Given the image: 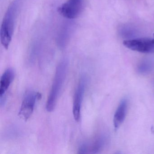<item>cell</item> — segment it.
Returning <instances> with one entry per match:
<instances>
[{
	"instance_id": "1",
	"label": "cell",
	"mask_w": 154,
	"mask_h": 154,
	"mask_svg": "<svg viewBox=\"0 0 154 154\" xmlns=\"http://www.w3.org/2000/svg\"><path fill=\"white\" fill-rule=\"evenodd\" d=\"M68 63L66 60L61 61L57 67L52 88L48 95L46 108L51 112L54 109L59 95L63 86L68 70Z\"/></svg>"
},
{
	"instance_id": "2",
	"label": "cell",
	"mask_w": 154,
	"mask_h": 154,
	"mask_svg": "<svg viewBox=\"0 0 154 154\" xmlns=\"http://www.w3.org/2000/svg\"><path fill=\"white\" fill-rule=\"evenodd\" d=\"M18 8V3L16 1L12 2L3 18L1 29V40L2 44L6 49L8 48L12 39Z\"/></svg>"
},
{
	"instance_id": "3",
	"label": "cell",
	"mask_w": 154,
	"mask_h": 154,
	"mask_svg": "<svg viewBox=\"0 0 154 154\" xmlns=\"http://www.w3.org/2000/svg\"><path fill=\"white\" fill-rule=\"evenodd\" d=\"M42 94L35 91H28L26 93L22 100L19 112V116L25 121H27L33 114L36 103L41 100Z\"/></svg>"
},
{
	"instance_id": "4",
	"label": "cell",
	"mask_w": 154,
	"mask_h": 154,
	"mask_svg": "<svg viewBox=\"0 0 154 154\" xmlns=\"http://www.w3.org/2000/svg\"><path fill=\"white\" fill-rule=\"evenodd\" d=\"M86 76L82 75L79 80L74 95L73 114L74 118L76 122H79L81 119L82 103L86 88Z\"/></svg>"
},
{
	"instance_id": "5",
	"label": "cell",
	"mask_w": 154,
	"mask_h": 154,
	"mask_svg": "<svg viewBox=\"0 0 154 154\" xmlns=\"http://www.w3.org/2000/svg\"><path fill=\"white\" fill-rule=\"evenodd\" d=\"M124 46L140 53H150L154 51V38H140L130 39L123 42Z\"/></svg>"
},
{
	"instance_id": "6",
	"label": "cell",
	"mask_w": 154,
	"mask_h": 154,
	"mask_svg": "<svg viewBox=\"0 0 154 154\" xmlns=\"http://www.w3.org/2000/svg\"><path fill=\"white\" fill-rule=\"evenodd\" d=\"M83 8V0H68L59 7L58 11L64 17L73 19L80 15Z\"/></svg>"
},
{
	"instance_id": "7",
	"label": "cell",
	"mask_w": 154,
	"mask_h": 154,
	"mask_svg": "<svg viewBox=\"0 0 154 154\" xmlns=\"http://www.w3.org/2000/svg\"><path fill=\"white\" fill-rule=\"evenodd\" d=\"M106 139L103 135H99L91 142H84L80 145L78 149L79 154L98 153L100 152L106 144Z\"/></svg>"
},
{
	"instance_id": "8",
	"label": "cell",
	"mask_w": 154,
	"mask_h": 154,
	"mask_svg": "<svg viewBox=\"0 0 154 154\" xmlns=\"http://www.w3.org/2000/svg\"><path fill=\"white\" fill-rule=\"evenodd\" d=\"M128 102L127 99L121 101L113 117V125L115 129L118 130L123 123L127 115Z\"/></svg>"
},
{
	"instance_id": "9",
	"label": "cell",
	"mask_w": 154,
	"mask_h": 154,
	"mask_svg": "<svg viewBox=\"0 0 154 154\" xmlns=\"http://www.w3.org/2000/svg\"><path fill=\"white\" fill-rule=\"evenodd\" d=\"M15 76V72L12 68L7 69L2 74L0 81V97L6 95V91L8 89Z\"/></svg>"
},
{
	"instance_id": "10",
	"label": "cell",
	"mask_w": 154,
	"mask_h": 154,
	"mask_svg": "<svg viewBox=\"0 0 154 154\" xmlns=\"http://www.w3.org/2000/svg\"><path fill=\"white\" fill-rule=\"evenodd\" d=\"M151 70L150 66L148 65L142 64L138 67V71L141 74H147Z\"/></svg>"
},
{
	"instance_id": "11",
	"label": "cell",
	"mask_w": 154,
	"mask_h": 154,
	"mask_svg": "<svg viewBox=\"0 0 154 154\" xmlns=\"http://www.w3.org/2000/svg\"><path fill=\"white\" fill-rule=\"evenodd\" d=\"M153 36H154V35H153Z\"/></svg>"
}]
</instances>
